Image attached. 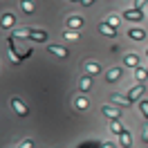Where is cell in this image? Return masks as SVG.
Returning a JSON list of instances; mask_svg holds the SVG:
<instances>
[{
	"mask_svg": "<svg viewBox=\"0 0 148 148\" xmlns=\"http://www.w3.org/2000/svg\"><path fill=\"white\" fill-rule=\"evenodd\" d=\"M18 148H34V141H32V139H23V144H20Z\"/></svg>",
	"mask_w": 148,
	"mask_h": 148,
	"instance_id": "26",
	"label": "cell"
},
{
	"mask_svg": "<svg viewBox=\"0 0 148 148\" xmlns=\"http://www.w3.org/2000/svg\"><path fill=\"white\" fill-rule=\"evenodd\" d=\"M146 144H148V141H146Z\"/></svg>",
	"mask_w": 148,
	"mask_h": 148,
	"instance_id": "31",
	"label": "cell"
},
{
	"mask_svg": "<svg viewBox=\"0 0 148 148\" xmlns=\"http://www.w3.org/2000/svg\"><path fill=\"white\" fill-rule=\"evenodd\" d=\"M63 36L67 38V40H76V38H79V32H72V29H65V32H63Z\"/></svg>",
	"mask_w": 148,
	"mask_h": 148,
	"instance_id": "23",
	"label": "cell"
},
{
	"mask_svg": "<svg viewBox=\"0 0 148 148\" xmlns=\"http://www.w3.org/2000/svg\"><path fill=\"white\" fill-rule=\"evenodd\" d=\"M110 101L119 103V106H128V108H130V99H128V97H121V94H110Z\"/></svg>",
	"mask_w": 148,
	"mask_h": 148,
	"instance_id": "19",
	"label": "cell"
},
{
	"mask_svg": "<svg viewBox=\"0 0 148 148\" xmlns=\"http://www.w3.org/2000/svg\"><path fill=\"white\" fill-rule=\"evenodd\" d=\"M29 38H32V40H38V43H45L47 32L45 29H29Z\"/></svg>",
	"mask_w": 148,
	"mask_h": 148,
	"instance_id": "7",
	"label": "cell"
},
{
	"mask_svg": "<svg viewBox=\"0 0 148 148\" xmlns=\"http://www.w3.org/2000/svg\"><path fill=\"white\" fill-rule=\"evenodd\" d=\"M119 141H121V146H123V148H130V146H132V135L126 130L123 135H119Z\"/></svg>",
	"mask_w": 148,
	"mask_h": 148,
	"instance_id": "18",
	"label": "cell"
},
{
	"mask_svg": "<svg viewBox=\"0 0 148 148\" xmlns=\"http://www.w3.org/2000/svg\"><path fill=\"white\" fill-rule=\"evenodd\" d=\"M29 29H32V27H23V29H14V34H11V36H16V38H29Z\"/></svg>",
	"mask_w": 148,
	"mask_h": 148,
	"instance_id": "21",
	"label": "cell"
},
{
	"mask_svg": "<svg viewBox=\"0 0 148 148\" xmlns=\"http://www.w3.org/2000/svg\"><path fill=\"white\" fill-rule=\"evenodd\" d=\"M121 76H123V67H121V65H114V67H110V70L106 72V81H108V83H117Z\"/></svg>",
	"mask_w": 148,
	"mask_h": 148,
	"instance_id": "3",
	"label": "cell"
},
{
	"mask_svg": "<svg viewBox=\"0 0 148 148\" xmlns=\"http://www.w3.org/2000/svg\"><path fill=\"white\" fill-rule=\"evenodd\" d=\"M110 130L114 135H123V132H126V128L121 126V121H110Z\"/></svg>",
	"mask_w": 148,
	"mask_h": 148,
	"instance_id": "20",
	"label": "cell"
},
{
	"mask_svg": "<svg viewBox=\"0 0 148 148\" xmlns=\"http://www.w3.org/2000/svg\"><path fill=\"white\" fill-rule=\"evenodd\" d=\"M85 72H88V76H94V74L101 72V65L97 63V61H88L85 63Z\"/></svg>",
	"mask_w": 148,
	"mask_h": 148,
	"instance_id": "11",
	"label": "cell"
},
{
	"mask_svg": "<svg viewBox=\"0 0 148 148\" xmlns=\"http://www.w3.org/2000/svg\"><path fill=\"white\" fill-rule=\"evenodd\" d=\"M101 112H103V114H106L110 121H119V119H121V110H119V108H114L112 103H106V106H101Z\"/></svg>",
	"mask_w": 148,
	"mask_h": 148,
	"instance_id": "2",
	"label": "cell"
},
{
	"mask_svg": "<svg viewBox=\"0 0 148 148\" xmlns=\"http://www.w3.org/2000/svg\"><path fill=\"white\" fill-rule=\"evenodd\" d=\"M139 112L148 119V99H141V101H139Z\"/></svg>",
	"mask_w": 148,
	"mask_h": 148,
	"instance_id": "22",
	"label": "cell"
},
{
	"mask_svg": "<svg viewBox=\"0 0 148 148\" xmlns=\"http://www.w3.org/2000/svg\"><path fill=\"white\" fill-rule=\"evenodd\" d=\"M144 92H146V83H137V85H132V88L128 90V99H130V103L137 101V99H139V97H141Z\"/></svg>",
	"mask_w": 148,
	"mask_h": 148,
	"instance_id": "4",
	"label": "cell"
},
{
	"mask_svg": "<svg viewBox=\"0 0 148 148\" xmlns=\"http://www.w3.org/2000/svg\"><path fill=\"white\" fill-rule=\"evenodd\" d=\"M74 106H76L79 110H85V108L90 106V101H88V97H83V94H81V97H74Z\"/></svg>",
	"mask_w": 148,
	"mask_h": 148,
	"instance_id": "17",
	"label": "cell"
},
{
	"mask_svg": "<svg viewBox=\"0 0 148 148\" xmlns=\"http://www.w3.org/2000/svg\"><path fill=\"white\" fill-rule=\"evenodd\" d=\"M67 27L74 29V32L81 29V27H83V18H81V16H70V18H67Z\"/></svg>",
	"mask_w": 148,
	"mask_h": 148,
	"instance_id": "10",
	"label": "cell"
},
{
	"mask_svg": "<svg viewBox=\"0 0 148 148\" xmlns=\"http://www.w3.org/2000/svg\"><path fill=\"white\" fill-rule=\"evenodd\" d=\"M123 63L135 70V67H139V56L137 54H126V56H123Z\"/></svg>",
	"mask_w": 148,
	"mask_h": 148,
	"instance_id": "14",
	"label": "cell"
},
{
	"mask_svg": "<svg viewBox=\"0 0 148 148\" xmlns=\"http://www.w3.org/2000/svg\"><path fill=\"white\" fill-rule=\"evenodd\" d=\"M106 23H108L110 27L117 29V25H119V18H117V16H108V18H106Z\"/></svg>",
	"mask_w": 148,
	"mask_h": 148,
	"instance_id": "24",
	"label": "cell"
},
{
	"mask_svg": "<svg viewBox=\"0 0 148 148\" xmlns=\"http://www.w3.org/2000/svg\"><path fill=\"white\" fill-rule=\"evenodd\" d=\"M14 23H16V18H14L11 14H5V16L0 18V27H2V29H9V27H14Z\"/></svg>",
	"mask_w": 148,
	"mask_h": 148,
	"instance_id": "15",
	"label": "cell"
},
{
	"mask_svg": "<svg viewBox=\"0 0 148 148\" xmlns=\"http://www.w3.org/2000/svg\"><path fill=\"white\" fill-rule=\"evenodd\" d=\"M128 36L132 38V40H144V38H146V32L139 29V27H132V29H128Z\"/></svg>",
	"mask_w": 148,
	"mask_h": 148,
	"instance_id": "13",
	"label": "cell"
},
{
	"mask_svg": "<svg viewBox=\"0 0 148 148\" xmlns=\"http://www.w3.org/2000/svg\"><path fill=\"white\" fill-rule=\"evenodd\" d=\"M11 108H14V112L18 114L20 119H25V117H29V108H27V103L23 101L20 97H14V99H11Z\"/></svg>",
	"mask_w": 148,
	"mask_h": 148,
	"instance_id": "1",
	"label": "cell"
},
{
	"mask_svg": "<svg viewBox=\"0 0 148 148\" xmlns=\"http://www.w3.org/2000/svg\"><path fill=\"white\" fill-rule=\"evenodd\" d=\"M146 54H148V52H146Z\"/></svg>",
	"mask_w": 148,
	"mask_h": 148,
	"instance_id": "30",
	"label": "cell"
},
{
	"mask_svg": "<svg viewBox=\"0 0 148 148\" xmlns=\"http://www.w3.org/2000/svg\"><path fill=\"white\" fill-rule=\"evenodd\" d=\"M144 7H148V0H135V9L144 11Z\"/></svg>",
	"mask_w": 148,
	"mask_h": 148,
	"instance_id": "25",
	"label": "cell"
},
{
	"mask_svg": "<svg viewBox=\"0 0 148 148\" xmlns=\"http://www.w3.org/2000/svg\"><path fill=\"white\" fill-rule=\"evenodd\" d=\"M20 9H23V14H34V0H20Z\"/></svg>",
	"mask_w": 148,
	"mask_h": 148,
	"instance_id": "16",
	"label": "cell"
},
{
	"mask_svg": "<svg viewBox=\"0 0 148 148\" xmlns=\"http://www.w3.org/2000/svg\"><path fill=\"white\" fill-rule=\"evenodd\" d=\"M132 72H135L137 83H141V81H146V79H148V67H141V65H139V67H135Z\"/></svg>",
	"mask_w": 148,
	"mask_h": 148,
	"instance_id": "12",
	"label": "cell"
},
{
	"mask_svg": "<svg viewBox=\"0 0 148 148\" xmlns=\"http://www.w3.org/2000/svg\"><path fill=\"white\" fill-rule=\"evenodd\" d=\"M94 2H97V0H81V5H83V7H90V5H94Z\"/></svg>",
	"mask_w": 148,
	"mask_h": 148,
	"instance_id": "28",
	"label": "cell"
},
{
	"mask_svg": "<svg viewBox=\"0 0 148 148\" xmlns=\"http://www.w3.org/2000/svg\"><path fill=\"white\" fill-rule=\"evenodd\" d=\"M47 52L54 54V56H58V58H67V56H70V49H67V47H61V45H49Z\"/></svg>",
	"mask_w": 148,
	"mask_h": 148,
	"instance_id": "6",
	"label": "cell"
},
{
	"mask_svg": "<svg viewBox=\"0 0 148 148\" xmlns=\"http://www.w3.org/2000/svg\"><path fill=\"white\" fill-rule=\"evenodd\" d=\"M123 18H126V20H132V23H139V20L144 18V11H139V9H135V7H130V9L123 11Z\"/></svg>",
	"mask_w": 148,
	"mask_h": 148,
	"instance_id": "5",
	"label": "cell"
},
{
	"mask_svg": "<svg viewBox=\"0 0 148 148\" xmlns=\"http://www.w3.org/2000/svg\"><path fill=\"white\" fill-rule=\"evenodd\" d=\"M92 76H81V81H79V90L81 92H90L92 90Z\"/></svg>",
	"mask_w": 148,
	"mask_h": 148,
	"instance_id": "8",
	"label": "cell"
},
{
	"mask_svg": "<svg viewBox=\"0 0 148 148\" xmlns=\"http://www.w3.org/2000/svg\"><path fill=\"white\" fill-rule=\"evenodd\" d=\"M99 32H101L103 36H117V29L114 27H110V25H108V23H106V20H103V23H99Z\"/></svg>",
	"mask_w": 148,
	"mask_h": 148,
	"instance_id": "9",
	"label": "cell"
},
{
	"mask_svg": "<svg viewBox=\"0 0 148 148\" xmlns=\"http://www.w3.org/2000/svg\"><path fill=\"white\" fill-rule=\"evenodd\" d=\"M70 2H81V0H70Z\"/></svg>",
	"mask_w": 148,
	"mask_h": 148,
	"instance_id": "29",
	"label": "cell"
},
{
	"mask_svg": "<svg viewBox=\"0 0 148 148\" xmlns=\"http://www.w3.org/2000/svg\"><path fill=\"white\" fill-rule=\"evenodd\" d=\"M141 137H144V141H148V126L141 128Z\"/></svg>",
	"mask_w": 148,
	"mask_h": 148,
	"instance_id": "27",
	"label": "cell"
}]
</instances>
